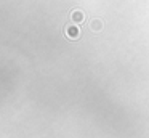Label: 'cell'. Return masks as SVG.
<instances>
[{"label": "cell", "instance_id": "1", "mask_svg": "<svg viewBox=\"0 0 149 138\" xmlns=\"http://www.w3.org/2000/svg\"><path fill=\"white\" fill-rule=\"evenodd\" d=\"M66 35L69 39H77L80 35V31H79V27L75 24H69V26H66Z\"/></svg>", "mask_w": 149, "mask_h": 138}, {"label": "cell", "instance_id": "2", "mask_svg": "<svg viewBox=\"0 0 149 138\" xmlns=\"http://www.w3.org/2000/svg\"><path fill=\"white\" fill-rule=\"evenodd\" d=\"M71 16H72V21H74L75 24H79V22L84 21V13H82L80 10H74Z\"/></svg>", "mask_w": 149, "mask_h": 138}, {"label": "cell", "instance_id": "3", "mask_svg": "<svg viewBox=\"0 0 149 138\" xmlns=\"http://www.w3.org/2000/svg\"><path fill=\"white\" fill-rule=\"evenodd\" d=\"M91 27H93L95 31H100V29H101V22L100 21H93V22H91Z\"/></svg>", "mask_w": 149, "mask_h": 138}]
</instances>
